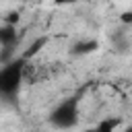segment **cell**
Wrapping results in <instances>:
<instances>
[{
	"label": "cell",
	"mask_w": 132,
	"mask_h": 132,
	"mask_svg": "<svg viewBox=\"0 0 132 132\" xmlns=\"http://www.w3.org/2000/svg\"><path fill=\"white\" fill-rule=\"evenodd\" d=\"M80 120V99L78 97H68L60 101L52 113H50V124L58 130H70L78 124Z\"/></svg>",
	"instance_id": "6da1fadb"
},
{
	"label": "cell",
	"mask_w": 132,
	"mask_h": 132,
	"mask_svg": "<svg viewBox=\"0 0 132 132\" xmlns=\"http://www.w3.org/2000/svg\"><path fill=\"white\" fill-rule=\"evenodd\" d=\"M25 74H27V60L23 56L12 58V62L2 66V70H0V91H2V95L4 97L16 95L21 82L25 80Z\"/></svg>",
	"instance_id": "7a4b0ae2"
},
{
	"label": "cell",
	"mask_w": 132,
	"mask_h": 132,
	"mask_svg": "<svg viewBox=\"0 0 132 132\" xmlns=\"http://www.w3.org/2000/svg\"><path fill=\"white\" fill-rule=\"evenodd\" d=\"M97 50H99V41L93 39V37H87V39L76 41V43L70 47V54H72V56H89V54H93V52H97Z\"/></svg>",
	"instance_id": "3957f363"
},
{
	"label": "cell",
	"mask_w": 132,
	"mask_h": 132,
	"mask_svg": "<svg viewBox=\"0 0 132 132\" xmlns=\"http://www.w3.org/2000/svg\"><path fill=\"white\" fill-rule=\"evenodd\" d=\"M118 126H120V118H103V120L97 122L95 128H97L99 132H116Z\"/></svg>",
	"instance_id": "277c9868"
},
{
	"label": "cell",
	"mask_w": 132,
	"mask_h": 132,
	"mask_svg": "<svg viewBox=\"0 0 132 132\" xmlns=\"http://www.w3.org/2000/svg\"><path fill=\"white\" fill-rule=\"evenodd\" d=\"M122 21H124V23H132V10H130V12H124Z\"/></svg>",
	"instance_id": "5b68a950"
},
{
	"label": "cell",
	"mask_w": 132,
	"mask_h": 132,
	"mask_svg": "<svg viewBox=\"0 0 132 132\" xmlns=\"http://www.w3.org/2000/svg\"><path fill=\"white\" fill-rule=\"evenodd\" d=\"M82 132H99L97 128H87V130H82Z\"/></svg>",
	"instance_id": "8992f818"
},
{
	"label": "cell",
	"mask_w": 132,
	"mask_h": 132,
	"mask_svg": "<svg viewBox=\"0 0 132 132\" xmlns=\"http://www.w3.org/2000/svg\"><path fill=\"white\" fill-rule=\"evenodd\" d=\"M124 132H132V124H130V126H126V128H124Z\"/></svg>",
	"instance_id": "52a82bcc"
}]
</instances>
